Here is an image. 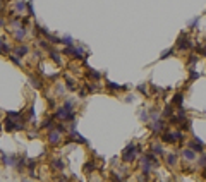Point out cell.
I'll return each mask as SVG.
<instances>
[{
  "label": "cell",
  "instance_id": "6da1fadb",
  "mask_svg": "<svg viewBox=\"0 0 206 182\" xmlns=\"http://www.w3.org/2000/svg\"><path fill=\"white\" fill-rule=\"evenodd\" d=\"M161 139H163V143H179V141L184 139V132L182 130H170V132H163V136H161Z\"/></svg>",
  "mask_w": 206,
  "mask_h": 182
},
{
  "label": "cell",
  "instance_id": "7a4b0ae2",
  "mask_svg": "<svg viewBox=\"0 0 206 182\" xmlns=\"http://www.w3.org/2000/svg\"><path fill=\"white\" fill-rule=\"evenodd\" d=\"M47 139H48V143H50V144H58L62 141V130L58 129V127L50 129V130H48V134H47Z\"/></svg>",
  "mask_w": 206,
  "mask_h": 182
},
{
  "label": "cell",
  "instance_id": "3957f363",
  "mask_svg": "<svg viewBox=\"0 0 206 182\" xmlns=\"http://www.w3.org/2000/svg\"><path fill=\"white\" fill-rule=\"evenodd\" d=\"M136 155H137V151H136V144L130 143L129 146H127L125 150H124L122 158H124V161H127V163H129V161H132L134 158H136Z\"/></svg>",
  "mask_w": 206,
  "mask_h": 182
},
{
  "label": "cell",
  "instance_id": "277c9868",
  "mask_svg": "<svg viewBox=\"0 0 206 182\" xmlns=\"http://www.w3.org/2000/svg\"><path fill=\"white\" fill-rule=\"evenodd\" d=\"M64 55H69V57H76V58H82V57H84L82 50H81L79 47H76V45L65 47V48H64Z\"/></svg>",
  "mask_w": 206,
  "mask_h": 182
},
{
  "label": "cell",
  "instance_id": "5b68a950",
  "mask_svg": "<svg viewBox=\"0 0 206 182\" xmlns=\"http://www.w3.org/2000/svg\"><path fill=\"white\" fill-rule=\"evenodd\" d=\"M192 47V41H191V38L187 36V34H182L180 38H179V41H177V48L179 50H187V48H191Z\"/></svg>",
  "mask_w": 206,
  "mask_h": 182
},
{
  "label": "cell",
  "instance_id": "8992f818",
  "mask_svg": "<svg viewBox=\"0 0 206 182\" xmlns=\"http://www.w3.org/2000/svg\"><path fill=\"white\" fill-rule=\"evenodd\" d=\"M141 170H143L144 175H150V172L153 170V165H151V160H150V156H148V155L141 158Z\"/></svg>",
  "mask_w": 206,
  "mask_h": 182
},
{
  "label": "cell",
  "instance_id": "52a82bcc",
  "mask_svg": "<svg viewBox=\"0 0 206 182\" xmlns=\"http://www.w3.org/2000/svg\"><path fill=\"white\" fill-rule=\"evenodd\" d=\"M189 148H191L192 151H199V153H201V151L204 150V143H203V141L199 139V137H196V136H194V139L189 141Z\"/></svg>",
  "mask_w": 206,
  "mask_h": 182
},
{
  "label": "cell",
  "instance_id": "ba28073f",
  "mask_svg": "<svg viewBox=\"0 0 206 182\" xmlns=\"http://www.w3.org/2000/svg\"><path fill=\"white\" fill-rule=\"evenodd\" d=\"M2 161H3V165H5V167H16L17 156H16V155H5V153H3L2 155Z\"/></svg>",
  "mask_w": 206,
  "mask_h": 182
},
{
  "label": "cell",
  "instance_id": "9c48e42d",
  "mask_svg": "<svg viewBox=\"0 0 206 182\" xmlns=\"http://www.w3.org/2000/svg\"><path fill=\"white\" fill-rule=\"evenodd\" d=\"M71 139L72 141H77V143H81V144H86V143H88V141H86L84 137H82L81 134L76 130V125H74V124L71 125Z\"/></svg>",
  "mask_w": 206,
  "mask_h": 182
},
{
  "label": "cell",
  "instance_id": "30bf717a",
  "mask_svg": "<svg viewBox=\"0 0 206 182\" xmlns=\"http://www.w3.org/2000/svg\"><path fill=\"white\" fill-rule=\"evenodd\" d=\"M151 151H153V155H156V156H165L163 144H160V143H153L151 144Z\"/></svg>",
  "mask_w": 206,
  "mask_h": 182
},
{
  "label": "cell",
  "instance_id": "8fae6325",
  "mask_svg": "<svg viewBox=\"0 0 206 182\" xmlns=\"http://www.w3.org/2000/svg\"><path fill=\"white\" fill-rule=\"evenodd\" d=\"M151 129H153V132H163V129H165V122H163L161 119L153 120V124H151Z\"/></svg>",
  "mask_w": 206,
  "mask_h": 182
},
{
  "label": "cell",
  "instance_id": "7c38bea8",
  "mask_svg": "<svg viewBox=\"0 0 206 182\" xmlns=\"http://www.w3.org/2000/svg\"><path fill=\"white\" fill-rule=\"evenodd\" d=\"M165 160H167V165H168V167H175V165L179 163V156H177L175 153L165 155Z\"/></svg>",
  "mask_w": 206,
  "mask_h": 182
},
{
  "label": "cell",
  "instance_id": "4fadbf2b",
  "mask_svg": "<svg viewBox=\"0 0 206 182\" xmlns=\"http://www.w3.org/2000/svg\"><path fill=\"white\" fill-rule=\"evenodd\" d=\"M182 158L187 161H194L196 160V151H192L191 148H187V150H182Z\"/></svg>",
  "mask_w": 206,
  "mask_h": 182
},
{
  "label": "cell",
  "instance_id": "5bb4252c",
  "mask_svg": "<svg viewBox=\"0 0 206 182\" xmlns=\"http://www.w3.org/2000/svg\"><path fill=\"white\" fill-rule=\"evenodd\" d=\"M14 9H16V14H24V10L27 9V3L24 2V0H16V3H14Z\"/></svg>",
  "mask_w": 206,
  "mask_h": 182
},
{
  "label": "cell",
  "instance_id": "9a60e30c",
  "mask_svg": "<svg viewBox=\"0 0 206 182\" xmlns=\"http://www.w3.org/2000/svg\"><path fill=\"white\" fill-rule=\"evenodd\" d=\"M27 52H29V48H27L26 45H19V47L14 48V55H17V57H24Z\"/></svg>",
  "mask_w": 206,
  "mask_h": 182
},
{
  "label": "cell",
  "instance_id": "2e32d148",
  "mask_svg": "<svg viewBox=\"0 0 206 182\" xmlns=\"http://www.w3.org/2000/svg\"><path fill=\"white\" fill-rule=\"evenodd\" d=\"M55 127V120H53V117H48V119H45L43 120V124H41V129H53Z\"/></svg>",
  "mask_w": 206,
  "mask_h": 182
},
{
  "label": "cell",
  "instance_id": "e0dca14e",
  "mask_svg": "<svg viewBox=\"0 0 206 182\" xmlns=\"http://www.w3.org/2000/svg\"><path fill=\"white\" fill-rule=\"evenodd\" d=\"M24 36H26V29H24V27H19V29L14 31V40L16 41H22Z\"/></svg>",
  "mask_w": 206,
  "mask_h": 182
},
{
  "label": "cell",
  "instance_id": "ac0fdd59",
  "mask_svg": "<svg viewBox=\"0 0 206 182\" xmlns=\"http://www.w3.org/2000/svg\"><path fill=\"white\" fill-rule=\"evenodd\" d=\"M29 81H31V84L34 86L36 89H40L41 86H43V82H41V79L40 77H36V76H29Z\"/></svg>",
  "mask_w": 206,
  "mask_h": 182
},
{
  "label": "cell",
  "instance_id": "d6986e66",
  "mask_svg": "<svg viewBox=\"0 0 206 182\" xmlns=\"http://www.w3.org/2000/svg\"><path fill=\"white\" fill-rule=\"evenodd\" d=\"M60 43L62 45H65V47H71V45H74V40H72V36H62L60 38Z\"/></svg>",
  "mask_w": 206,
  "mask_h": 182
},
{
  "label": "cell",
  "instance_id": "ffe728a7",
  "mask_svg": "<svg viewBox=\"0 0 206 182\" xmlns=\"http://www.w3.org/2000/svg\"><path fill=\"white\" fill-rule=\"evenodd\" d=\"M52 167H53L55 170H64L65 165H64V161H62V160H58V158H57V160L52 161Z\"/></svg>",
  "mask_w": 206,
  "mask_h": 182
},
{
  "label": "cell",
  "instance_id": "44dd1931",
  "mask_svg": "<svg viewBox=\"0 0 206 182\" xmlns=\"http://www.w3.org/2000/svg\"><path fill=\"white\" fill-rule=\"evenodd\" d=\"M7 117H9V119L22 120V112H7Z\"/></svg>",
  "mask_w": 206,
  "mask_h": 182
},
{
  "label": "cell",
  "instance_id": "7402d4cb",
  "mask_svg": "<svg viewBox=\"0 0 206 182\" xmlns=\"http://www.w3.org/2000/svg\"><path fill=\"white\" fill-rule=\"evenodd\" d=\"M182 101H184V96H182L180 93H179V95H175L174 100H172V103H175V105H179V106L182 105Z\"/></svg>",
  "mask_w": 206,
  "mask_h": 182
},
{
  "label": "cell",
  "instance_id": "603a6c76",
  "mask_svg": "<svg viewBox=\"0 0 206 182\" xmlns=\"http://www.w3.org/2000/svg\"><path fill=\"white\" fill-rule=\"evenodd\" d=\"M9 58H10V60H12L16 65H22V60H21V58L17 57V55H14V53H9Z\"/></svg>",
  "mask_w": 206,
  "mask_h": 182
},
{
  "label": "cell",
  "instance_id": "cb8c5ba5",
  "mask_svg": "<svg viewBox=\"0 0 206 182\" xmlns=\"http://www.w3.org/2000/svg\"><path fill=\"white\" fill-rule=\"evenodd\" d=\"M89 76H91L93 79H96V81H100V79H101V74H100V72H96V71H93V69H89Z\"/></svg>",
  "mask_w": 206,
  "mask_h": 182
},
{
  "label": "cell",
  "instance_id": "d4e9b609",
  "mask_svg": "<svg viewBox=\"0 0 206 182\" xmlns=\"http://www.w3.org/2000/svg\"><path fill=\"white\" fill-rule=\"evenodd\" d=\"M170 55H174V48H168V50H165L163 53L160 55V58H167V57H170Z\"/></svg>",
  "mask_w": 206,
  "mask_h": 182
},
{
  "label": "cell",
  "instance_id": "484cf974",
  "mask_svg": "<svg viewBox=\"0 0 206 182\" xmlns=\"http://www.w3.org/2000/svg\"><path fill=\"white\" fill-rule=\"evenodd\" d=\"M198 163H199V167H203V168H206V155H201V156H199V160H198Z\"/></svg>",
  "mask_w": 206,
  "mask_h": 182
},
{
  "label": "cell",
  "instance_id": "4316f807",
  "mask_svg": "<svg viewBox=\"0 0 206 182\" xmlns=\"http://www.w3.org/2000/svg\"><path fill=\"white\" fill-rule=\"evenodd\" d=\"M139 119H141V120H144V122H146V120L150 119V115H148L146 110H141V112H139Z\"/></svg>",
  "mask_w": 206,
  "mask_h": 182
},
{
  "label": "cell",
  "instance_id": "83f0119b",
  "mask_svg": "<svg viewBox=\"0 0 206 182\" xmlns=\"http://www.w3.org/2000/svg\"><path fill=\"white\" fill-rule=\"evenodd\" d=\"M137 89H139V91L141 93H144V95H150V93H148V88H146V84H139V86H137Z\"/></svg>",
  "mask_w": 206,
  "mask_h": 182
},
{
  "label": "cell",
  "instance_id": "f1b7e54d",
  "mask_svg": "<svg viewBox=\"0 0 206 182\" xmlns=\"http://www.w3.org/2000/svg\"><path fill=\"white\" fill-rule=\"evenodd\" d=\"M151 119L158 120V119H160V112H158V110H151Z\"/></svg>",
  "mask_w": 206,
  "mask_h": 182
},
{
  "label": "cell",
  "instance_id": "f546056e",
  "mask_svg": "<svg viewBox=\"0 0 206 182\" xmlns=\"http://www.w3.org/2000/svg\"><path fill=\"white\" fill-rule=\"evenodd\" d=\"M172 113H174V110H172V106H170V105H168V106H167V108H165V112H163V115H165V117H170V115H172Z\"/></svg>",
  "mask_w": 206,
  "mask_h": 182
},
{
  "label": "cell",
  "instance_id": "4dcf8cb0",
  "mask_svg": "<svg viewBox=\"0 0 206 182\" xmlns=\"http://www.w3.org/2000/svg\"><path fill=\"white\" fill-rule=\"evenodd\" d=\"M93 168H95V163H93V161H88V165H86L84 170H86V172H91Z\"/></svg>",
  "mask_w": 206,
  "mask_h": 182
},
{
  "label": "cell",
  "instance_id": "1f68e13d",
  "mask_svg": "<svg viewBox=\"0 0 206 182\" xmlns=\"http://www.w3.org/2000/svg\"><path fill=\"white\" fill-rule=\"evenodd\" d=\"M198 22H199V17H194V19L189 22V26H191V27H196V26H198Z\"/></svg>",
  "mask_w": 206,
  "mask_h": 182
},
{
  "label": "cell",
  "instance_id": "d6a6232c",
  "mask_svg": "<svg viewBox=\"0 0 206 182\" xmlns=\"http://www.w3.org/2000/svg\"><path fill=\"white\" fill-rule=\"evenodd\" d=\"M113 182H124L120 175H113Z\"/></svg>",
  "mask_w": 206,
  "mask_h": 182
},
{
  "label": "cell",
  "instance_id": "836d02e7",
  "mask_svg": "<svg viewBox=\"0 0 206 182\" xmlns=\"http://www.w3.org/2000/svg\"><path fill=\"white\" fill-rule=\"evenodd\" d=\"M125 101H134V95H127Z\"/></svg>",
  "mask_w": 206,
  "mask_h": 182
},
{
  "label": "cell",
  "instance_id": "e575fe53",
  "mask_svg": "<svg viewBox=\"0 0 206 182\" xmlns=\"http://www.w3.org/2000/svg\"><path fill=\"white\" fill-rule=\"evenodd\" d=\"M0 26H5V19H2V17H0Z\"/></svg>",
  "mask_w": 206,
  "mask_h": 182
},
{
  "label": "cell",
  "instance_id": "d590c367",
  "mask_svg": "<svg viewBox=\"0 0 206 182\" xmlns=\"http://www.w3.org/2000/svg\"><path fill=\"white\" fill-rule=\"evenodd\" d=\"M0 10H2V2H0Z\"/></svg>",
  "mask_w": 206,
  "mask_h": 182
},
{
  "label": "cell",
  "instance_id": "8d00e7d4",
  "mask_svg": "<svg viewBox=\"0 0 206 182\" xmlns=\"http://www.w3.org/2000/svg\"><path fill=\"white\" fill-rule=\"evenodd\" d=\"M204 50H206V45H204Z\"/></svg>",
  "mask_w": 206,
  "mask_h": 182
},
{
  "label": "cell",
  "instance_id": "74e56055",
  "mask_svg": "<svg viewBox=\"0 0 206 182\" xmlns=\"http://www.w3.org/2000/svg\"><path fill=\"white\" fill-rule=\"evenodd\" d=\"M24 182H29V180H24Z\"/></svg>",
  "mask_w": 206,
  "mask_h": 182
}]
</instances>
